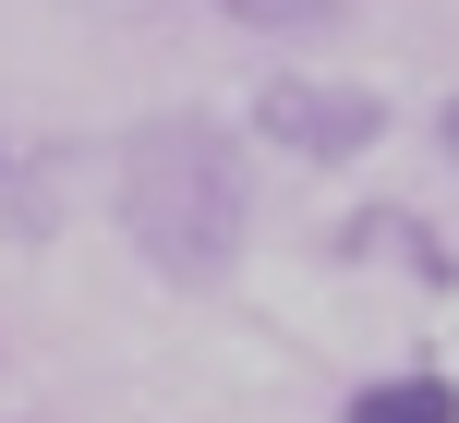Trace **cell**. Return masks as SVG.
<instances>
[{"label": "cell", "instance_id": "1", "mask_svg": "<svg viewBox=\"0 0 459 423\" xmlns=\"http://www.w3.org/2000/svg\"><path fill=\"white\" fill-rule=\"evenodd\" d=\"M121 230L169 290H218L254 242V169L218 109H158L121 134Z\"/></svg>", "mask_w": 459, "mask_h": 423}, {"label": "cell", "instance_id": "2", "mask_svg": "<svg viewBox=\"0 0 459 423\" xmlns=\"http://www.w3.org/2000/svg\"><path fill=\"white\" fill-rule=\"evenodd\" d=\"M254 145H278L302 169H351V158L387 145V97L339 85V73H266L254 85Z\"/></svg>", "mask_w": 459, "mask_h": 423}, {"label": "cell", "instance_id": "3", "mask_svg": "<svg viewBox=\"0 0 459 423\" xmlns=\"http://www.w3.org/2000/svg\"><path fill=\"white\" fill-rule=\"evenodd\" d=\"M339 255H351V266H399V279H423V290H459L447 230H436V218H411V206H363V218L339 230Z\"/></svg>", "mask_w": 459, "mask_h": 423}, {"label": "cell", "instance_id": "4", "mask_svg": "<svg viewBox=\"0 0 459 423\" xmlns=\"http://www.w3.org/2000/svg\"><path fill=\"white\" fill-rule=\"evenodd\" d=\"M339 423H459V376L436 363H399V376H363L339 400Z\"/></svg>", "mask_w": 459, "mask_h": 423}, {"label": "cell", "instance_id": "5", "mask_svg": "<svg viewBox=\"0 0 459 423\" xmlns=\"http://www.w3.org/2000/svg\"><path fill=\"white\" fill-rule=\"evenodd\" d=\"M206 13H218V24H242V37H326L351 0H206Z\"/></svg>", "mask_w": 459, "mask_h": 423}, {"label": "cell", "instance_id": "6", "mask_svg": "<svg viewBox=\"0 0 459 423\" xmlns=\"http://www.w3.org/2000/svg\"><path fill=\"white\" fill-rule=\"evenodd\" d=\"M436 158L459 169V97H447V109H436Z\"/></svg>", "mask_w": 459, "mask_h": 423}, {"label": "cell", "instance_id": "7", "mask_svg": "<svg viewBox=\"0 0 459 423\" xmlns=\"http://www.w3.org/2000/svg\"><path fill=\"white\" fill-rule=\"evenodd\" d=\"M13 182H24V169H13V134H0V194H13Z\"/></svg>", "mask_w": 459, "mask_h": 423}]
</instances>
